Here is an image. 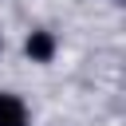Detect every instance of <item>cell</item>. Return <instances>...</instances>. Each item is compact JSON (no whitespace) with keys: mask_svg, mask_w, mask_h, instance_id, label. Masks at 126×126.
Listing matches in <instances>:
<instances>
[{"mask_svg":"<svg viewBox=\"0 0 126 126\" xmlns=\"http://www.w3.org/2000/svg\"><path fill=\"white\" fill-rule=\"evenodd\" d=\"M0 126H28V110L16 94L0 91Z\"/></svg>","mask_w":126,"mask_h":126,"instance_id":"cell-1","label":"cell"},{"mask_svg":"<svg viewBox=\"0 0 126 126\" xmlns=\"http://www.w3.org/2000/svg\"><path fill=\"white\" fill-rule=\"evenodd\" d=\"M51 51H55L51 35H47V32H32V39H28V55H32V59H39V63H47V59H51Z\"/></svg>","mask_w":126,"mask_h":126,"instance_id":"cell-2","label":"cell"}]
</instances>
